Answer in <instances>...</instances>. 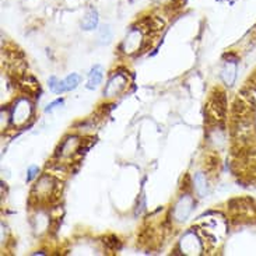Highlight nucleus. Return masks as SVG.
Wrapping results in <instances>:
<instances>
[{"label":"nucleus","mask_w":256,"mask_h":256,"mask_svg":"<svg viewBox=\"0 0 256 256\" xmlns=\"http://www.w3.org/2000/svg\"><path fill=\"white\" fill-rule=\"evenodd\" d=\"M58 192V180L52 175H44L35 184L32 196L38 200H49Z\"/></svg>","instance_id":"nucleus-2"},{"label":"nucleus","mask_w":256,"mask_h":256,"mask_svg":"<svg viewBox=\"0 0 256 256\" xmlns=\"http://www.w3.org/2000/svg\"><path fill=\"white\" fill-rule=\"evenodd\" d=\"M63 104V100L60 98V100H56V101H54V102H50V104L45 108V112H50L54 108H56L58 105H62Z\"/></svg>","instance_id":"nucleus-18"},{"label":"nucleus","mask_w":256,"mask_h":256,"mask_svg":"<svg viewBox=\"0 0 256 256\" xmlns=\"http://www.w3.org/2000/svg\"><path fill=\"white\" fill-rule=\"evenodd\" d=\"M98 20H100V17H98L97 10L91 7L84 14L83 20H82V30H84V31L96 30L98 27Z\"/></svg>","instance_id":"nucleus-9"},{"label":"nucleus","mask_w":256,"mask_h":256,"mask_svg":"<svg viewBox=\"0 0 256 256\" xmlns=\"http://www.w3.org/2000/svg\"><path fill=\"white\" fill-rule=\"evenodd\" d=\"M104 244L110 248V250H120V242H119V240L115 236H106L104 240Z\"/></svg>","instance_id":"nucleus-16"},{"label":"nucleus","mask_w":256,"mask_h":256,"mask_svg":"<svg viewBox=\"0 0 256 256\" xmlns=\"http://www.w3.org/2000/svg\"><path fill=\"white\" fill-rule=\"evenodd\" d=\"M78 144H80V140L77 138H68L66 140H63V143L59 147V152H60V156L63 157H66V156H69L72 152H74L78 150Z\"/></svg>","instance_id":"nucleus-12"},{"label":"nucleus","mask_w":256,"mask_h":256,"mask_svg":"<svg viewBox=\"0 0 256 256\" xmlns=\"http://www.w3.org/2000/svg\"><path fill=\"white\" fill-rule=\"evenodd\" d=\"M180 250L185 255H200L203 250V244L200 238L194 234V231H188L186 234H184L180 240Z\"/></svg>","instance_id":"nucleus-5"},{"label":"nucleus","mask_w":256,"mask_h":256,"mask_svg":"<svg viewBox=\"0 0 256 256\" xmlns=\"http://www.w3.org/2000/svg\"><path fill=\"white\" fill-rule=\"evenodd\" d=\"M102 77H104V69L101 64H96L88 73V80H87V88L88 90H94L97 88L98 86L102 82Z\"/></svg>","instance_id":"nucleus-10"},{"label":"nucleus","mask_w":256,"mask_h":256,"mask_svg":"<svg viewBox=\"0 0 256 256\" xmlns=\"http://www.w3.org/2000/svg\"><path fill=\"white\" fill-rule=\"evenodd\" d=\"M80 80H82V77L76 74V73H72L69 76L64 78V84H66V88L68 91H72L77 88V86L80 84Z\"/></svg>","instance_id":"nucleus-15"},{"label":"nucleus","mask_w":256,"mask_h":256,"mask_svg":"<svg viewBox=\"0 0 256 256\" xmlns=\"http://www.w3.org/2000/svg\"><path fill=\"white\" fill-rule=\"evenodd\" d=\"M194 208V198H192V196H189V194H182L180 199H178V202L175 203V206H174V212H172L174 218H175L178 222H186L188 217L190 216Z\"/></svg>","instance_id":"nucleus-3"},{"label":"nucleus","mask_w":256,"mask_h":256,"mask_svg":"<svg viewBox=\"0 0 256 256\" xmlns=\"http://www.w3.org/2000/svg\"><path fill=\"white\" fill-rule=\"evenodd\" d=\"M194 188L196 190V194H199L200 198H206L208 194V180H206V174L202 172H196L194 178Z\"/></svg>","instance_id":"nucleus-11"},{"label":"nucleus","mask_w":256,"mask_h":256,"mask_svg":"<svg viewBox=\"0 0 256 256\" xmlns=\"http://www.w3.org/2000/svg\"><path fill=\"white\" fill-rule=\"evenodd\" d=\"M236 70H238V60L236 58H228V60H226L222 68V73H220V77L224 82L226 86H234L236 80Z\"/></svg>","instance_id":"nucleus-8"},{"label":"nucleus","mask_w":256,"mask_h":256,"mask_svg":"<svg viewBox=\"0 0 256 256\" xmlns=\"http://www.w3.org/2000/svg\"><path fill=\"white\" fill-rule=\"evenodd\" d=\"M31 115H32V105L28 100L21 98L14 104L13 111H12V120L16 125L21 126L31 118Z\"/></svg>","instance_id":"nucleus-4"},{"label":"nucleus","mask_w":256,"mask_h":256,"mask_svg":"<svg viewBox=\"0 0 256 256\" xmlns=\"http://www.w3.org/2000/svg\"><path fill=\"white\" fill-rule=\"evenodd\" d=\"M226 112H227V98L226 92L222 90H216L212 96V100L208 102V118L214 119V122H222L226 118Z\"/></svg>","instance_id":"nucleus-1"},{"label":"nucleus","mask_w":256,"mask_h":256,"mask_svg":"<svg viewBox=\"0 0 256 256\" xmlns=\"http://www.w3.org/2000/svg\"><path fill=\"white\" fill-rule=\"evenodd\" d=\"M143 34H142V30H138V28H132L130 31H129V34L126 35L125 41L122 44V46H124V50H125L126 54H134V52H138L142 49V45H143Z\"/></svg>","instance_id":"nucleus-7"},{"label":"nucleus","mask_w":256,"mask_h":256,"mask_svg":"<svg viewBox=\"0 0 256 256\" xmlns=\"http://www.w3.org/2000/svg\"><path fill=\"white\" fill-rule=\"evenodd\" d=\"M49 88L55 94H62L64 91H68L64 80H58L55 76H52L49 78Z\"/></svg>","instance_id":"nucleus-14"},{"label":"nucleus","mask_w":256,"mask_h":256,"mask_svg":"<svg viewBox=\"0 0 256 256\" xmlns=\"http://www.w3.org/2000/svg\"><path fill=\"white\" fill-rule=\"evenodd\" d=\"M114 36V31L110 24H102L100 30H98V42L101 45H108L112 41Z\"/></svg>","instance_id":"nucleus-13"},{"label":"nucleus","mask_w":256,"mask_h":256,"mask_svg":"<svg viewBox=\"0 0 256 256\" xmlns=\"http://www.w3.org/2000/svg\"><path fill=\"white\" fill-rule=\"evenodd\" d=\"M126 84H128V77L122 73H115L114 76L110 78V82L106 84L104 90V96L106 98L116 97L119 96L122 91L126 88Z\"/></svg>","instance_id":"nucleus-6"},{"label":"nucleus","mask_w":256,"mask_h":256,"mask_svg":"<svg viewBox=\"0 0 256 256\" xmlns=\"http://www.w3.org/2000/svg\"><path fill=\"white\" fill-rule=\"evenodd\" d=\"M40 172V170H38V166H31L28 168V175H27V182H31V180H34L35 176L38 175Z\"/></svg>","instance_id":"nucleus-17"}]
</instances>
